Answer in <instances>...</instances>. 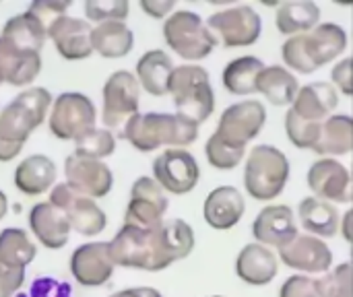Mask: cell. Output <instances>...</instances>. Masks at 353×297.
<instances>
[{"label":"cell","mask_w":353,"mask_h":297,"mask_svg":"<svg viewBox=\"0 0 353 297\" xmlns=\"http://www.w3.org/2000/svg\"><path fill=\"white\" fill-rule=\"evenodd\" d=\"M52 101L46 87H29L0 112V161H12L23 151L31 132L46 120Z\"/></svg>","instance_id":"7a4b0ae2"},{"label":"cell","mask_w":353,"mask_h":297,"mask_svg":"<svg viewBox=\"0 0 353 297\" xmlns=\"http://www.w3.org/2000/svg\"><path fill=\"white\" fill-rule=\"evenodd\" d=\"M97 112L93 101L77 91L60 93L52 101L50 132L60 141H77L87 130L95 128Z\"/></svg>","instance_id":"9c48e42d"},{"label":"cell","mask_w":353,"mask_h":297,"mask_svg":"<svg viewBox=\"0 0 353 297\" xmlns=\"http://www.w3.org/2000/svg\"><path fill=\"white\" fill-rule=\"evenodd\" d=\"M68 6H70V0H35L29 4L27 10L31 14H35L46 25V29H50V25L54 21H58L60 17L66 14Z\"/></svg>","instance_id":"60d3db41"},{"label":"cell","mask_w":353,"mask_h":297,"mask_svg":"<svg viewBox=\"0 0 353 297\" xmlns=\"http://www.w3.org/2000/svg\"><path fill=\"white\" fill-rule=\"evenodd\" d=\"M93 52L103 58H122L134 45V33L124 21H105L93 27Z\"/></svg>","instance_id":"f1b7e54d"},{"label":"cell","mask_w":353,"mask_h":297,"mask_svg":"<svg viewBox=\"0 0 353 297\" xmlns=\"http://www.w3.org/2000/svg\"><path fill=\"white\" fill-rule=\"evenodd\" d=\"M114 151H116V136L108 128L95 126L74 141V155L79 157L101 161L103 157L114 155Z\"/></svg>","instance_id":"d590c367"},{"label":"cell","mask_w":353,"mask_h":297,"mask_svg":"<svg viewBox=\"0 0 353 297\" xmlns=\"http://www.w3.org/2000/svg\"><path fill=\"white\" fill-rule=\"evenodd\" d=\"M339 103V95H337V89L331 85V83H325V81H314V83H308L304 85L296 99H294V107L292 112L304 120L306 124H314V126H321L323 120L337 107Z\"/></svg>","instance_id":"ffe728a7"},{"label":"cell","mask_w":353,"mask_h":297,"mask_svg":"<svg viewBox=\"0 0 353 297\" xmlns=\"http://www.w3.org/2000/svg\"><path fill=\"white\" fill-rule=\"evenodd\" d=\"M25 281L23 269H8L0 265V297H12Z\"/></svg>","instance_id":"7bdbcfd3"},{"label":"cell","mask_w":353,"mask_h":297,"mask_svg":"<svg viewBox=\"0 0 353 297\" xmlns=\"http://www.w3.org/2000/svg\"><path fill=\"white\" fill-rule=\"evenodd\" d=\"M6 211H8V203H6V194L0 190V219L6 215Z\"/></svg>","instance_id":"7dc6e473"},{"label":"cell","mask_w":353,"mask_h":297,"mask_svg":"<svg viewBox=\"0 0 353 297\" xmlns=\"http://www.w3.org/2000/svg\"><path fill=\"white\" fill-rule=\"evenodd\" d=\"M285 130H288V136L292 139L294 145L302 147V149H314L319 139H321V130H323V124L321 126H314V124H306L304 120H300L292 110H288V116H285Z\"/></svg>","instance_id":"f35d334b"},{"label":"cell","mask_w":353,"mask_h":297,"mask_svg":"<svg viewBox=\"0 0 353 297\" xmlns=\"http://www.w3.org/2000/svg\"><path fill=\"white\" fill-rule=\"evenodd\" d=\"M265 68L263 60L256 56L234 58L223 70V85L236 95H248L256 91V79Z\"/></svg>","instance_id":"836d02e7"},{"label":"cell","mask_w":353,"mask_h":297,"mask_svg":"<svg viewBox=\"0 0 353 297\" xmlns=\"http://www.w3.org/2000/svg\"><path fill=\"white\" fill-rule=\"evenodd\" d=\"M163 37L168 45L186 60H201L217 45L215 35L192 10L172 12L163 23Z\"/></svg>","instance_id":"52a82bcc"},{"label":"cell","mask_w":353,"mask_h":297,"mask_svg":"<svg viewBox=\"0 0 353 297\" xmlns=\"http://www.w3.org/2000/svg\"><path fill=\"white\" fill-rule=\"evenodd\" d=\"M153 176L163 190L172 194H186L196 186L201 170L190 151L165 149L153 161Z\"/></svg>","instance_id":"7c38bea8"},{"label":"cell","mask_w":353,"mask_h":297,"mask_svg":"<svg viewBox=\"0 0 353 297\" xmlns=\"http://www.w3.org/2000/svg\"><path fill=\"white\" fill-rule=\"evenodd\" d=\"M279 297H319L316 279H310L306 275H292L281 285Z\"/></svg>","instance_id":"b9f144b4"},{"label":"cell","mask_w":353,"mask_h":297,"mask_svg":"<svg viewBox=\"0 0 353 297\" xmlns=\"http://www.w3.org/2000/svg\"><path fill=\"white\" fill-rule=\"evenodd\" d=\"M141 8L153 19H159L174 8V0H141Z\"/></svg>","instance_id":"f6af8a7d"},{"label":"cell","mask_w":353,"mask_h":297,"mask_svg":"<svg viewBox=\"0 0 353 297\" xmlns=\"http://www.w3.org/2000/svg\"><path fill=\"white\" fill-rule=\"evenodd\" d=\"M27 221H29V227H31L33 236L48 250L64 248L66 242H68V236L72 232L66 215L58 207H54L50 201L48 203H37L29 211Z\"/></svg>","instance_id":"d6986e66"},{"label":"cell","mask_w":353,"mask_h":297,"mask_svg":"<svg viewBox=\"0 0 353 297\" xmlns=\"http://www.w3.org/2000/svg\"><path fill=\"white\" fill-rule=\"evenodd\" d=\"M207 159L211 161V165H215L217 170H232L240 163V159L244 157V149L240 147H232L223 141H219L215 134L209 136L207 141Z\"/></svg>","instance_id":"ab89813d"},{"label":"cell","mask_w":353,"mask_h":297,"mask_svg":"<svg viewBox=\"0 0 353 297\" xmlns=\"http://www.w3.org/2000/svg\"><path fill=\"white\" fill-rule=\"evenodd\" d=\"M174 62L163 50H149L137 62V79L143 89L151 95L170 93V79L174 72Z\"/></svg>","instance_id":"4316f807"},{"label":"cell","mask_w":353,"mask_h":297,"mask_svg":"<svg viewBox=\"0 0 353 297\" xmlns=\"http://www.w3.org/2000/svg\"><path fill=\"white\" fill-rule=\"evenodd\" d=\"M353 147V120L347 114L331 116L323 122L321 139L312 151L321 155H347Z\"/></svg>","instance_id":"1f68e13d"},{"label":"cell","mask_w":353,"mask_h":297,"mask_svg":"<svg viewBox=\"0 0 353 297\" xmlns=\"http://www.w3.org/2000/svg\"><path fill=\"white\" fill-rule=\"evenodd\" d=\"M56 176V163L48 155H29L14 170V186L27 196H39L54 186Z\"/></svg>","instance_id":"d4e9b609"},{"label":"cell","mask_w":353,"mask_h":297,"mask_svg":"<svg viewBox=\"0 0 353 297\" xmlns=\"http://www.w3.org/2000/svg\"><path fill=\"white\" fill-rule=\"evenodd\" d=\"M333 81L341 87L343 93H353V58H343L333 66Z\"/></svg>","instance_id":"ee69618b"},{"label":"cell","mask_w":353,"mask_h":297,"mask_svg":"<svg viewBox=\"0 0 353 297\" xmlns=\"http://www.w3.org/2000/svg\"><path fill=\"white\" fill-rule=\"evenodd\" d=\"M207 23L221 35L225 45H250L259 39L263 29L261 14L248 4L213 12Z\"/></svg>","instance_id":"9a60e30c"},{"label":"cell","mask_w":353,"mask_h":297,"mask_svg":"<svg viewBox=\"0 0 353 297\" xmlns=\"http://www.w3.org/2000/svg\"><path fill=\"white\" fill-rule=\"evenodd\" d=\"M17 297H27V296H17Z\"/></svg>","instance_id":"681fc988"},{"label":"cell","mask_w":353,"mask_h":297,"mask_svg":"<svg viewBox=\"0 0 353 297\" xmlns=\"http://www.w3.org/2000/svg\"><path fill=\"white\" fill-rule=\"evenodd\" d=\"M199 136V124L180 116L163 112L137 114L126 124L122 139H126L137 151L149 153L163 145L184 147L194 143Z\"/></svg>","instance_id":"3957f363"},{"label":"cell","mask_w":353,"mask_h":297,"mask_svg":"<svg viewBox=\"0 0 353 297\" xmlns=\"http://www.w3.org/2000/svg\"><path fill=\"white\" fill-rule=\"evenodd\" d=\"M277 258L275 254L261 246V244H248L242 248V252L236 258V273L242 281L250 285H265L273 281L277 275Z\"/></svg>","instance_id":"484cf974"},{"label":"cell","mask_w":353,"mask_h":297,"mask_svg":"<svg viewBox=\"0 0 353 297\" xmlns=\"http://www.w3.org/2000/svg\"><path fill=\"white\" fill-rule=\"evenodd\" d=\"M41 70L39 52H23L0 35V85H29Z\"/></svg>","instance_id":"603a6c76"},{"label":"cell","mask_w":353,"mask_h":297,"mask_svg":"<svg viewBox=\"0 0 353 297\" xmlns=\"http://www.w3.org/2000/svg\"><path fill=\"white\" fill-rule=\"evenodd\" d=\"M345 217H347V223H345V238H347V240H352V219H353V211H347V213H345Z\"/></svg>","instance_id":"c3c4849f"},{"label":"cell","mask_w":353,"mask_h":297,"mask_svg":"<svg viewBox=\"0 0 353 297\" xmlns=\"http://www.w3.org/2000/svg\"><path fill=\"white\" fill-rule=\"evenodd\" d=\"M168 211V196L155 178L141 176L130 188V201L124 215V225L153 227L163 221Z\"/></svg>","instance_id":"4fadbf2b"},{"label":"cell","mask_w":353,"mask_h":297,"mask_svg":"<svg viewBox=\"0 0 353 297\" xmlns=\"http://www.w3.org/2000/svg\"><path fill=\"white\" fill-rule=\"evenodd\" d=\"M64 176L70 188L89 198H103L114 186V174L103 161L79 157L74 153L64 161Z\"/></svg>","instance_id":"2e32d148"},{"label":"cell","mask_w":353,"mask_h":297,"mask_svg":"<svg viewBox=\"0 0 353 297\" xmlns=\"http://www.w3.org/2000/svg\"><path fill=\"white\" fill-rule=\"evenodd\" d=\"M321 19V8L312 0H290L279 4L275 21L281 33H298L310 29Z\"/></svg>","instance_id":"e575fe53"},{"label":"cell","mask_w":353,"mask_h":297,"mask_svg":"<svg viewBox=\"0 0 353 297\" xmlns=\"http://www.w3.org/2000/svg\"><path fill=\"white\" fill-rule=\"evenodd\" d=\"M281 260L306 273H323L333 265L331 248L316 236H296L288 246L279 248Z\"/></svg>","instance_id":"ac0fdd59"},{"label":"cell","mask_w":353,"mask_h":297,"mask_svg":"<svg viewBox=\"0 0 353 297\" xmlns=\"http://www.w3.org/2000/svg\"><path fill=\"white\" fill-rule=\"evenodd\" d=\"M350 172L343 163L337 159H319L312 163L308 172V184L310 188L321 196L337 203H350L352 192H350Z\"/></svg>","instance_id":"44dd1931"},{"label":"cell","mask_w":353,"mask_h":297,"mask_svg":"<svg viewBox=\"0 0 353 297\" xmlns=\"http://www.w3.org/2000/svg\"><path fill=\"white\" fill-rule=\"evenodd\" d=\"M50 203L66 215L70 229L85 238L101 234L108 225V217L103 209L93 198L70 188L66 182L52 188Z\"/></svg>","instance_id":"30bf717a"},{"label":"cell","mask_w":353,"mask_h":297,"mask_svg":"<svg viewBox=\"0 0 353 297\" xmlns=\"http://www.w3.org/2000/svg\"><path fill=\"white\" fill-rule=\"evenodd\" d=\"M265 120H267V110L261 101L256 99L238 101L223 110L217 122V130L213 134L232 147L246 149V143L261 132Z\"/></svg>","instance_id":"8fae6325"},{"label":"cell","mask_w":353,"mask_h":297,"mask_svg":"<svg viewBox=\"0 0 353 297\" xmlns=\"http://www.w3.org/2000/svg\"><path fill=\"white\" fill-rule=\"evenodd\" d=\"M170 93L174 95L178 114L192 120L194 124L205 122L213 114L215 93L211 87V76L203 66H176L170 79Z\"/></svg>","instance_id":"5b68a950"},{"label":"cell","mask_w":353,"mask_h":297,"mask_svg":"<svg viewBox=\"0 0 353 297\" xmlns=\"http://www.w3.org/2000/svg\"><path fill=\"white\" fill-rule=\"evenodd\" d=\"M256 91L265 93L267 99L275 105H285L298 95V79L283 66L271 64L265 66L256 79Z\"/></svg>","instance_id":"4dcf8cb0"},{"label":"cell","mask_w":353,"mask_h":297,"mask_svg":"<svg viewBox=\"0 0 353 297\" xmlns=\"http://www.w3.org/2000/svg\"><path fill=\"white\" fill-rule=\"evenodd\" d=\"M213 297H221V296H213Z\"/></svg>","instance_id":"f907efd6"},{"label":"cell","mask_w":353,"mask_h":297,"mask_svg":"<svg viewBox=\"0 0 353 297\" xmlns=\"http://www.w3.org/2000/svg\"><path fill=\"white\" fill-rule=\"evenodd\" d=\"M347 45V33L337 23H321L308 33H298L285 39L281 56L288 66L308 74L337 58Z\"/></svg>","instance_id":"277c9868"},{"label":"cell","mask_w":353,"mask_h":297,"mask_svg":"<svg viewBox=\"0 0 353 297\" xmlns=\"http://www.w3.org/2000/svg\"><path fill=\"white\" fill-rule=\"evenodd\" d=\"M110 297H163L157 289L153 287H132V289H124V291H118Z\"/></svg>","instance_id":"bcb514c9"},{"label":"cell","mask_w":353,"mask_h":297,"mask_svg":"<svg viewBox=\"0 0 353 297\" xmlns=\"http://www.w3.org/2000/svg\"><path fill=\"white\" fill-rule=\"evenodd\" d=\"M2 37L23 52H39L48 39V29L35 14L25 10L4 23Z\"/></svg>","instance_id":"83f0119b"},{"label":"cell","mask_w":353,"mask_h":297,"mask_svg":"<svg viewBox=\"0 0 353 297\" xmlns=\"http://www.w3.org/2000/svg\"><path fill=\"white\" fill-rule=\"evenodd\" d=\"M110 248L118 267L155 273L192 252L194 232L184 219H168L153 227L122 225Z\"/></svg>","instance_id":"6da1fadb"},{"label":"cell","mask_w":353,"mask_h":297,"mask_svg":"<svg viewBox=\"0 0 353 297\" xmlns=\"http://www.w3.org/2000/svg\"><path fill=\"white\" fill-rule=\"evenodd\" d=\"M290 178V161L285 153L273 145H256L246 161L244 182L250 196L256 201L275 198L288 184Z\"/></svg>","instance_id":"8992f818"},{"label":"cell","mask_w":353,"mask_h":297,"mask_svg":"<svg viewBox=\"0 0 353 297\" xmlns=\"http://www.w3.org/2000/svg\"><path fill=\"white\" fill-rule=\"evenodd\" d=\"M139 99H141V83L132 72L116 70L108 76L103 85L101 120L112 134L118 132L122 136L130 118L139 114Z\"/></svg>","instance_id":"ba28073f"},{"label":"cell","mask_w":353,"mask_h":297,"mask_svg":"<svg viewBox=\"0 0 353 297\" xmlns=\"http://www.w3.org/2000/svg\"><path fill=\"white\" fill-rule=\"evenodd\" d=\"M316 291L319 297H353L352 263H343L323 279H316Z\"/></svg>","instance_id":"8d00e7d4"},{"label":"cell","mask_w":353,"mask_h":297,"mask_svg":"<svg viewBox=\"0 0 353 297\" xmlns=\"http://www.w3.org/2000/svg\"><path fill=\"white\" fill-rule=\"evenodd\" d=\"M110 242H89L79 246L70 256V273L83 287H101L114 275Z\"/></svg>","instance_id":"5bb4252c"},{"label":"cell","mask_w":353,"mask_h":297,"mask_svg":"<svg viewBox=\"0 0 353 297\" xmlns=\"http://www.w3.org/2000/svg\"><path fill=\"white\" fill-rule=\"evenodd\" d=\"M91 33L93 27L85 19L77 17H60L54 21L48 29V37L54 41L58 54L64 60H85L93 54V43H91Z\"/></svg>","instance_id":"e0dca14e"},{"label":"cell","mask_w":353,"mask_h":297,"mask_svg":"<svg viewBox=\"0 0 353 297\" xmlns=\"http://www.w3.org/2000/svg\"><path fill=\"white\" fill-rule=\"evenodd\" d=\"M244 209H246V203H244V196L240 194L238 188L219 186V188L211 190L209 196L205 198L203 215L211 227L230 229L242 219Z\"/></svg>","instance_id":"cb8c5ba5"},{"label":"cell","mask_w":353,"mask_h":297,"mask_svg":"<svg viewBox=\"0 0 353 297\" xmlns=\"http://www.w3.org/2000/svg\"><path fill=\"white\" fill-rule=\"evenodd\" d=\"M37 256L35 244L29 240L27 232L19 227H6L0 232V265L8 269H23L31 265Z\"/></svg>","instance_id":"d6a6232c"},{"label":"cell","mask_w":353,"mask_h":297,"mask_svg":"<svg viewBox=\"0 0 353 297\" xmlns=\"http://www.w3.org/2000/svg\"><path fill=\"white\" fill-rule=\"evenodd\" d=\"M300 221L306 232H312L321 238H333L339 227V213L337 209L321 198L306 196L298 207Z\"/></svg>","instance_id":"f546056e"},{"label":"cell","mask_w":353,"mask_h":297,"mask_svg":"<svg viewBox=\"0 0 353 297\" xmlns=\"http://www.w3.org/2000/svg\"><path fill=\"white\" fill-rule=\"evenodd\" d=\"M252 234L263 244H273L279 248L288 246L298 236L292 209L288 205L265 207L252 223Z\"/></svg>","instance_id":"7402d4cb"},{"label":"cell","mask_w":353,"mask_h":297,"mask_svg":"<svg viewBox=\"0 0 353 297\" xmlns=\"http://www.w3.org/2000/svg\"><path fill=\"white\" fill-rule=\"evenodd\" d=\"M87 21L105 23V21H124L128 17L126 0H87L85 2Z\"/></svg>","instance_id":"74e56055"}]
</instances>
